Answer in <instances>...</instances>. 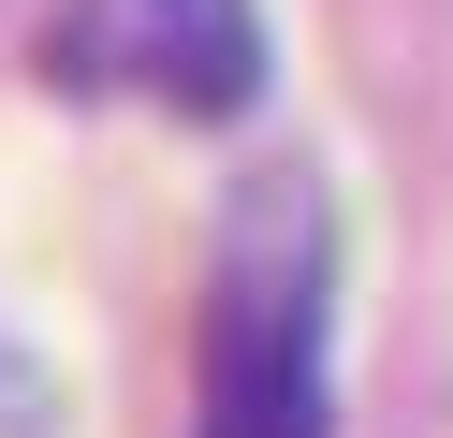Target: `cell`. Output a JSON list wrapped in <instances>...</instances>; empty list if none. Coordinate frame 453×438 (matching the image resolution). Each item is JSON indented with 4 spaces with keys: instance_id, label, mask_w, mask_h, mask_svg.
Instances as JSON below:
<instances>
[{
    "instance_id": "6da1fadb",
    "label": "cell",
    "mask_w": 453,
    "mask_h": 438,
    "mask_svg": "<svg viewBox=\"0 0 453 438\" xmlns=\"http://www.w3.org/2000/svg\"><path fill=\"white\" fill-rule=\"evenodd\" d=\"M322 321H336L322 190L249 175L205 278V438H322Z\"/></svg>"
},
{
    "instance_id": "7a4b0ae2",
    "label": "cell",
    "mask_w": 453,
    "mask_h": 438,
    "mask_svg": "<svg viewBox=\"0 0 453 438\" xmlns=\"http://www.w3.org/2000/svg\"><path fill=\"white\" fill-rule=\"evenodd\" d=\"M44 73L88 103H161V117H249L264 103V0H59Z\"/></svg>"
}]
</instances>
